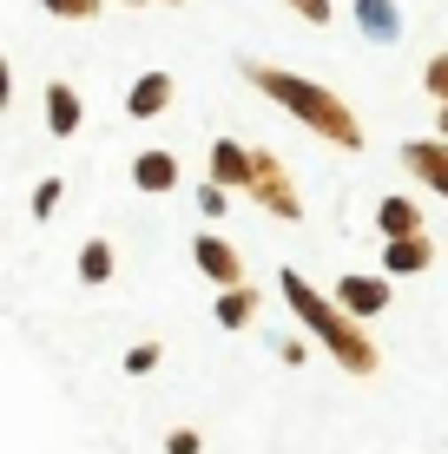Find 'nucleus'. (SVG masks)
I'll return each mask as SVG.
<instances>
[{
  "mask_svg": "<svg viewBox=\"0 0 448 454\" xmlns=\"http://www.w3.org/2000/svg\"><path fill=\"white\" fill-rule=\"evenodd\" d=\"M80 284H113V244L106 238H92L80 250Z\"/></svg>",
  "mask_w": 448,
  "mask_h": 454,
  "instance_id": "obj_15",
  "label": "nucleus"
},
{
  "mask_svg": "<svg viewBox=\"0 0 448 454\" xmlns=\"http://www.w3.org/2000/svg\"><path fill=\"white\" fill-rule=\"evenodd\" d=\"M251 171H257V152H244L238 138H218V145H211V184H224V192H251Z\"/></svg>",
  "mask_w": 448,
  "mask_h": 454,
  "instance_id": "obj_6",
  "label": "nucleus"
},
{
  "mask_svg": "<svg viewBox=\"0 0 448 454\" xmlns=\"http://www.w3.org/2000/svg\"><path fill=\"white\" fill-rule=\"evenodd\" d=\"M403 165H409L436 198H448V138H409V145H403Z\"/></svg>",
  "mask_w": 448,
  "mask_h": 454,
  "instance_id": "obj_4",
  "label": "nucleus"
},
{
  "mask_svg": "<svg viewBox=\"0 0 448 454\" xmlns=\"http://www.w3.org/2000/svg\"><path fill=\"white\" fill-rule=\"evenodd\" d=\"M40 7L59 20H99V0H40Z\"/></svg>",
  "mask_w": 448,
  "mask_h": 454,
  "instance_id": "obj_16",
  "label": "nucleus"
},
{
  "mask_svg": "<svg viewBox=\"0 0 448 454\" xmlns=\"http://www.w3.org/2000/svg\"><path fill=\"white\" fill-rule=\"evenodd\" d=\"M126 369H132V375L159 369V342H138V349H126Z\"/></svg>",
  "mask_w": 448,
  "mask_h": 454,
  "instance_id": "obj_20",
  "label": "nucleus"
},
{
  "mask_svg": "<svg viewBox=\"0 0 448 454\" xmlns=\"http://www.w3.org/2000/svg\"><path fill=\"white\" fill-rule=\"evenodd\" d=\"M126 7H138V0H126Z\"/></svg>",
  "mask_w": 448,
  "mask_h": 454,
  "instance_id": "obj_25",
  "label": "nucleus"
},
{
  "mask_svg": "<svg viewBox=\"0 0 448 454\" xmlns=\"http://www.w3.org/2000/svg\"><path fill=\"white\" fill-rule=\"evenodd\" d=\"M192 257H198V270H205L211 284H224V290H238V284H244V257H238V250H231L224 238H211V231L192 244Z\"/></svg>",
  "mask_w": 448,
  "mask_h": 454,
  "instance_id": "obj_7",
  "label": "nucleus"
},
{
  "mask_svg": "<svg viewBox=\"0 0 448 454\" xmlns=\"http://www.w3.org/2000/svg\"><path fill=\"white\" fill-rule=\"evenodd\" d=\"M428 263H436V244L428 238H396L382 250V277H422Z\"/></svg>",
  "mask_w": 448,
  "mask_h": 454,
  "instance_id": "obj_10",
  "label": "nucleus"
},
{
  "mask_svg": "<svg viewBox=\"0 0 448 454\" xmlns=\"http://www.w3.org/2000/svg\"><path fill=\"white\" fill-rule=\"evenodd\" d=\"M251 198H257L271 217H284V224H297V217H303V198H297V184H290V171H284V159H277V152H257Z\"/></svg>",
  "mask_w": 448,
  "mask_h": 454,
  "instance_id": "obj_3",
  "label": "nucleus"
},
{
  "mask_svg": "<svg viewBox=\"0 0 448 454\" xmlns=\"http://www.w3.org/2000/svg\"><path fill=\"white\" fill-rule=\"evenodd\" d=\"M336 309H350V317H382V309H389V284H382V277H336Z\"/></svg>",
  "mask_w": 448,
  "mask_h": 454,
  "instance_id": "obj_5",
  "label": "nucleus"
},
{
  "mask_svg": "<svg viewBox=\"0 0 448 454\" xmlns=\"http://www.w3.org/2000/svg\"><path fill=\"white\" fill-rule=\"evenodd\" d=\"M211 317H218V330H244V323L257 317V284H238V290H224Z\"/></svg>",
  "mask_w": 448,
  "mask_h": 454,
  "instance_id": "obj_13",
  "label": "nucleus"
},
{
  "mask_svg": "<svg viewBox=\"0 0 448 454\" xmlns=\"http://www.w3.org/2000/svg\"><path fill=\"white\" fill-rule=\"evenodd\" d=\"M7 106H13V67L0 59V113H7Z\"/></svg>",
  "mask_w": 448,
  "mask_h": 454,
  "instance_id": "obj_23",
  "label": "nucleus"
},
{
  "mask_svg": "<svg viewBox=\"0 0 448 454\" xmlns=\"http://www.w3.org/2000/svg\"><path fill=\"white\" fill-rule=\"evenodd\" d=\"M132 184H138V192H172V184H178V159H172V152H138V159H132Z\"/></svg>",
  "mask_w": 448,
  "mask_h": 454,
  "instance_id": "obj_12",
  "label": "nucleus"
},
{
  "mask_svg": "<svg viewBox=\"0 0 448 454\" xmlns=\"http://www.w3.org/2000/svg\"><path fill=\"white\" fill-rule=\"evenodd\" d=\"M224 198H231L224 184H198V211H205V217H218V211H224Z\"/></svg>",
  "mask_w": 448,
  "mask_h": 454,
  "instance_id": "obj_21",
  "label": "nucleus"
},
{
  "mask_svg": "<svg viewBox=\"0 0 448 454\" xmlns=\"http://www.w3.org/2000/svg\"><path fill=\"white\" fill-rule=\"evenodd\" d=\"M357 20H363V34L382 40V46L403 34V20H396V0H357Z\"/></svg>",
  "mask_w": 448,
  "mask_h": 454,
  "instance_id": "obj_14",
  "label": "nucleus"
},
{
  "mask_svg": "<svg viewBox=\"0 0 448 454\" xmlns=\"http://www.w3.org/2000/svg\"><path fill=\"white\" fill-rule=\"evenodd\" d=\"M172 7H178V0H172Z\"/></svg>",
  "mask_w": 448,
  "mask_h": 454,
  "instance_id": "obj_26",
  "label": "nucleus"
},
{
  "mask_svg": "<svg viewBox=\"0 0 448 454\" xmlns=\"http://www.w3.org/2000/svg\"><path fill=\"white\" fill-rule=\"evenodd\" d=\"M436 138H448V106H442V113H436Z\"/></svg>",
  "mask_w": 448,
  "mask_h": 454,
  "instance_id": "obj_24",
  "label": "nucleus"
},
{
  "mask_svg": "<svg viewBox=\"0 0 448 454\" xmlns=\"http://www.w3.org/2000/svg\"><path fill=\"white\" fill-rule=\"evenodd\" d=\"M422 86H428V92H436V99L448 106V53H436V59H428V73H422Z\"/></svg>",
  "mask_w": 448,
  "mask_h": 454,
  "instance_id": "obj_18",
  "label": "nucleus"
},
{
  "mask_svg": "<svg viewBox=\"0 0 448 454\" xmlns=\"http://www.w3.org/2000/svg\"><path fill=\"white\" fill-rule=\"evenodd\" d=\"M251 73V86L257 92H271L284 113H297L310 132H323L330 145H343V152H357L363 145V125H357V113H350L343 99H336L330 86H317V80H297V73H277V67H244Z\"/></svg>",
  "mask_w": 448,
  "mask_h": 454,
  "instance_id": "obj_2",
  "label": "nucleus"
},
{
  "mask_svg": "<svg viewBox=\"0 0 448 454\" xmlns=\"http://www.w3.org/2000/svg\"><path fill=\"white\" fill-rule=\"evenodd\" d=\"M198 448H205L198 428H172V434H165V454H198Z\"/></svg>",
  "mask_w": 448,
  "mask_h": 454,
  "instance_id": "obj_19",
  "label": "nucleus"
},
{
  "mask_svg": "<svg viewBox=\"0 0 448 454\" xmlns=\"http://www.w3.org/2000/svg\"><path fill=\"white\" fill-rule=\"evenodd\" d=\"M59 198H67V184H59V178H46L40 192H34V217H53V211H59Z\"/></svg>",
  "mask_w": 448,
  "mask_h": 454,
  "instance_id": "obj_17",
  "label": "nucleus"
},
{
  "mask_svg": "<svg viewBox=\"0 0 448 454\" xmlns=\"http://www.w3.org/2000/svg\"><path fill=\"white\" fill-rule=\"evenodd\" d=\"M172 106V73H138L132 92H126V113L132 119H159Z\"/></svg>",
  "mask_w": 448,
  "mask_h": 454,
  "instance_id": "obj_9",
  "label": "nucleus"
},
{
  "mask_svg": "<svg viewBox=\"0 0 448 454\" xmlns=\"http://www.w3.org/2000/svg\"><path fill=\"white\" fill-rule=\"evenodd\" d=\"M80 119H86L80 92H73L67 80H53V86H46V132H53V138H73V132H80Z\"/></svg>",
  "mask_w": 448,
  "mask_h": 454,
  "instance_id": "obj_8",
  "label": "nucleus"
},
{
  "mask_svg": "<svg viewBox=\"0 0 448 454\" xmlns=\"http://www.w3.org/2000/svg\"><path fill=\"white\" fill-rule=\"evenodd\" d=\"M290 7H297L310 27H323V20H330V0H290Z\"/></svg>",
  "mask_w": 448,
  "mask_h": 454,
  "instance_id": "obj_22",
  "label": "nucleus"
},
{
  "mask_svg": "<svg viewBox=\"0 0 448 454\" xmlns=\"http://www.w3.org/2000/svg\"><path fill=\"white\" fill-rule=\"evenodd\" d=\"M376 231L382 238H422V211H415V198H382L376 205Z\"/></svg>",
  "mask_w": 448,
  "mask_h": 454,
  "instance_id": "obj_11",
  "label": "nucleus"
},
{
  "mask_svg": "<svg viewBox=\"0 0 448 454\" xmlns=\"http://www.w3.org/2000/svg\"><path fill=\"white\" fill-rule=\"evenodd\" d=\"M277 284H284V303L297 309V323H303V330H310V336H317L323 349H330L336 363L350 369V375H376V363H382L376 342L363 336V323L350 317V309H336V296H317L297 270H277Z\"/></svg>",
  "mask_w": 448,
  "mask_h": 454,
  "instance_id": "obj_1",
  "label": "nucleus"
}]
</instances>
